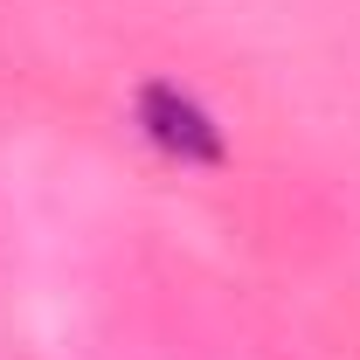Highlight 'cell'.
I'll return each instance as SVG.
<instances>
[{"instance_id": "1", "label": "cell", "mask_w": 360, "mask_h": 360, "mask_svg": "<svg viewBox=\"0 0 360 360\" xmlns=\"http://www.w3.org/2000/svg\"><path fill=\"white\" fill-rule=\"evenodd\" d=\"M132 111H139V132L153 139L167 160H180V167H215V160H222V125L208 118V104H201L194 90L146 84Z\"/></svg>"}]
</instances>
